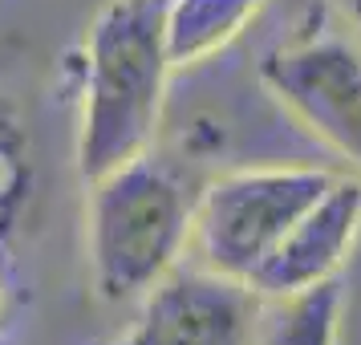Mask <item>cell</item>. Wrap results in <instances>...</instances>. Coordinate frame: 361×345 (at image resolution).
<instances>
[{
	"label": "cell",
	"instance_id": "5",
	"mask_svg": "<svg viewBox=\"0 0 361 345\" xmlns=\"http://www.w3.org/2000/svg\"><path fill=\"white\" fill-rule=\"evenodd\" d=\"M260 293L207 264H175L142 301L118 345H252Z\"/></svg>",
	"mask_w": 361,
	"mask_h": 345
},
{
	"label": "cell",
	"instance_id": "1",
	"mask_svg": "<svg viewBox=\"0 0 361 345\" xmlns=\"http://www.w3.org/2000/svg\"><path fill=\"white\" fill-rule=\"evenodd\" d=\"M171 73L166 0H102L78 53L82 183L154 150Z\"/></svg>",
	"mask_w": 361,
	"mask_h": 345
},
{
	"label": "cell",
	"instance_id": "4",
	"mask_svg": "<svg viewBox=\"0 0 361 345\" xmlns=\"http://www.w3.org/2000/svg\"><path fill=\"white\" fill-rule=\"evenodd\" d=\"M260 82L300 131L361 171V33L329 0L264 53Z\"/></svg>",
	"mask_w": 361,
	"mask_h": 345
},
{
	"label": "cell",
	"instance_id": "11",
	"mask_svg": "<svg viewBox=\"0 0 361 345\" xmlns=\"http://www.w3.org/2000/svg\"><path fill=\"white\" fill-rule=\"evenodd\" d=\"M0 345H4V341H0Z\"/></svg>",
	"mask_w": 361,
	"mask_h": 345
},
{
	"label": "cell",
	"instance_id": "6",
	"mask_svg": "<svg viewBox=\"0 0 361 345\" xmlns=\"http://www.w3.org/2000/svg\"><path fill=\"white\" fill-rule=\"evenodd\" d=\"M361 236V179L337 175L333 187L296 219L272 260L260 268L252 289L260 296H296L317 284L341 280Z\"/></svg>",
	"mask_w": 361,
	"mask_h": 345
},
{
	"label": "cell",
	"instance_id": "3",
	"mask_svg": "<svg viewBox=\"0 0 361 345\" xmlns=\"http://www.w3.org/2000/svg\"><path fill=\"white\" fill-rule=\"evenodd\" d=\"M333 179L325 167H244L212 179L195 195L191 260L252 284Z\"/></svg>",
	"mask_w": 361,
	"mask_h": 345
},
{
	"label": "cell",
	"instance_id": "8",
	"mask_svg": "<svg viewBox=\"0 0 361 345\" xmlns=\"http://www.w3.org/2000/svg\"><path fill=\"white\" fill-rule=\"evenodd\" d=\"M345 317L341 280L317 284L296 296H260L252 345H337Z\"/></svg>",
	"mask_w": 361,
	"mask_h": 345
},
{
	"label": "cell",
	"instance_id": "10",
	"mask_svg": "<svg viewBox=\"0 0 361 345\" xmlns=\"http://www.w3.org/2000/svg\"><path fill=\"white\" fill-rule=\"evenodd\" d=\"M329 4H333V8H337V13H341V17L361 33V0H329Z\"/></svg>",
	"mask_w": 361,
	"mask_h": 345
},
{
	"label": "cell",
	"instance_id": "7",
	"mask_svg": "<svg viewBox=\"0 0 361 345\" xmlns=\"http://www.w3.org/2000/svg\"><path fill=\"white\" fill-rule=\"evenodd\" d=\"M268 0H166V53L171 66H203L224 53L264 13Z\"/></svg>",
	"mask_w": 361,
	"mask_h": 345
},
{
	"label": "cell",
	"instance_id": "2",
	"mask_svg": "<svg viewBox=\"0 0 361 345\" xmlns=\"http://www.w3.org/2000/svg\"><path fill=\"white\" fill-rule=\"evenodd\" d=\"M90 284L106 305H138L191 256L195 195L154 150L85 183Z\"/></svg>",
	"mask_w": 361,
	"mask_h": 345
},
{
	"label": "cell",
	"instance_id": "9",
	"mask_svg": "<svg viewBox=\"0 0 361 345\" xmlns=\"http://www.w3.org/2000/svg\"><path fill=\"white\" fill-rule=\"evenodd\" d=\"M33 187V147L20 114L0 102V244L13 236Z\"/></svg>",
	"mask_w": 361,
	"mask_h": 345
}]
</instances>
